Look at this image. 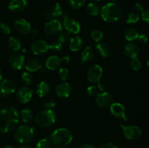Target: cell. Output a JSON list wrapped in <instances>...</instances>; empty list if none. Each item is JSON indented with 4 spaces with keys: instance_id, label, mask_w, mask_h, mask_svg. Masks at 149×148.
Instances as JSON below:
<instances>
[{
    "instance_id": "cell-1",
    "label": "cell",
    "mask_w": 149,
    "mask_h": 148,
    "mask_svg": "<svg viewBox=\"0 0 149 148\" xmlns=\"http://www.w3.org/2000/svg\"><path fill=\"white\" fill-rule=\"evenodd\" d=\"M19 112L11 105L4 106L0 110V133H8L19 123Z\"/></svg>"
},
{
    "instance_id": "cell-2",
    "label": "cell",
    "mask_w": 149,
    "mask_h": 148,
    "mask_svg": "<svg viewBox=\"0 0 149 148\" xmlns=\"http://www.w3.org/2000/svg\"><path fill=\"white\" fill-rule=\"evenodd\" d=\"M72 132L66 128L55 129L50 136V142L57 148H67L73 141Z\"/></svg>"
},
{
    "instance_id": "cell-3",
    "label": "cell",
    "mask_w": 149,
    "mask_h": 148,
    "mask_svg": "<svg viewBox=\"0 0 149 148\" xmlns=\"http://www.w3.org/2000/svg\"><path fill=\"white\" fill-rule=\"evenodd\" d=\"M122 8L115 2H109L102 7L100 10L101 18L107 23H115L122 17Z\"/></svg>"
},
{
    "instance_id": "cell-4",
    "label": "cell",
    "mask_w": 149,
    "mask_h": 148,
    "mask_svg": "<svg viewBox=\"0 0 149 148\" xmlns=\"http://www.w3.org/2000/svg\"><path fill=\"white\" fill-rule=\"evenodd\" d=\"M57 119L55 111L50 109L41 110L35 117L36 125L41 128H48L55 123Z\"/></svg>"
},
{
    "instance_id": "cell-5",
    "label": "cell",
    "mask_w": 149,
    "mask_h": 148,
    "mask_svg": "<svg viewBox=\"0 0 149 148\" xmlns=\"http://www.w3.org/2000/svg\"><path fill=\"white\" fill-rule=\"evenodd\" d=\"M35 129L27 124L17 126L15 131L14 136L18 143L26 144L30 142L34 137Z\"/></svg>"
},
{
    "instance_id": "cell-6",
    "label": "cell",
    "mask_w": 149,
    "mask_h": 148,
    "mask_svg": "<svg viewBox=\"0 0 149 148\" xmlns=\"http://www.w3.org/2000/svg\"><path fill=\"white\" fill-rule=\"evenodd\" d=\"M62 15L63 17V26L65 31L68 32V33H72V34H77L79 33L81 30V26L79 22L75 19L68 17L66 12H63Z\"/></svg>"
},
{
    "instance_id": "cell-7",
    "label": "cell",
    "mask_w": 149,
    "mask_h": 148,
    "mask_svg": "<svg viewBox=\"0 0 149 148\" xmlns=\"http://www.w3.org/2000/svg\"><path fill=\"white\" fill-rule=\"evenodd\" d=\"M103 76V68L100 65L95 64L87 69L86 77L91 84H97L101 80Z\"/></svg>"
},
{
    "instance_id": "cell-8",
    "label": "cell",
    "mask_w": 149,
    "mask_h": 148,
    "mask_svg": "<svg viewBox=\"0 0 149 148\" xmlns=\"http://www.w3.org/2000/svg\"><path fill=\"white\" fill-rule=\"evenodd\" d=\"M44 29L47 36L53 37L58 36L62 31L63 26L60 20L57 19H52L47 22Z\"/></svg>"
},
{
    "instance_id": "cell-9",
    "label": "cell",
    "mask_w": 149,
    "mask_h": 148,
    "mask_svg": "<svg viewBox=\"0 0 149 148\" xmlns=\"http://www.w3.org/2000/svg\"><path fill=\"white\" fill-rule=\"evenodd\" d=\"M120 126L123 130V134L125 137L130 140L139 139L142 135V131L138 126H125L121 123Z\"/></svg>"
},
{
    "instance_id": "cell-10",
    "label": "cell",
    "mask_w": 149,
    "mask_h": 148,
    "mask_svg": "<svg viewBox=\"0 0 149 148\" xmlns=\"http://www.w3.org/2000/svg\"><path fill=\"white\" fill-rule=\"evenodd\" d=\"M110 107L111 114L117 119L123 120L125 121L127 120L126 115V110L122 103L120 102H112L109 106Z\"/></svg>"
},
{
    "instance_id": "cell-11",
    "label": "cell",
    "mask_w": 149,
    "mask_h": 148,
    "mask_svg": "<svg viewBox=\"0 0 149 148\" xmlns=\"http://www.w3.org/2000/svg\"><path fill=\"white\" fill-rule=\"evenodd\" d=\"M113 102V97L109 91H103L95 96V102L98 107L102 108L109 107Z\"/></svg>"
},
{
    "instance_id": "cell-12",
    "label": "cell",
    "mask_w": 149,
    "mask_h": 148,
    "mask_svg": "<svg viewBox=\"0 0 149 148\" xmlns=\"http://www.w3.org/2000/svg\"><path fill=\"white\" fill-rule=\"evenodd\" d=\"M31 50L35 55H42L49 50V44L43 39L35 40L31 45Z\"/></svg>"
},
{
    "instance_id": "cell-13",
    "label": "cell",
    "mask_w": 149,
    "mask_h": 148,
    "mask_svg": "<svg viewBox=\"0 0 149 148\" xmlns=\"http://www.w3.org/2000/svg\"><path fill=\"white\" fill-rule=\"evenodd\" d=\"M33 90L28 86H20L16 91L17 100L21 103H27L31 100Z\"/></svg>"
},
{
    "instance_id": "cell-14",
    "label": "cell",
    "mask_w": 149,
    "mask_h": 148,
    "mask_svg": "<svg viewBox=\"0 0 149 148\" xmlns=\"http://www.w3.org/2000/svg\"><path fill=\"white\" fill-rule=\"evenodd\" d=\"M16 90V84L12 79H4L0 84V93L1 95L7 96L13 94Z\"/></svg>"
},
{
    "instance_id": "cell-15",
    "label": "cell",
    "mask_w": 149,
    "mask_h": 148,
    "mask_svg": "<svg viewBox=\"0 0 149 148\" xmlns=\"http://www.w3.org/2000/svg\"><path fill=\"white\" fill-rule=\"evenodd\" d=\"M9 64L10 67L14 70H21L25 64V57L22 54L15 52L12 54L9 57Z\"/></svg>"
},
{
    "instance_id": "cell-16",
    "label": "cell",
    "mask_w": 149,
    "mask_h": 148,
    "mask_svg": "<svg viewBox=\"0 0 149 148\" xmlns=\"http://www.w3.org/2000/svg\"><path fill=\"white\" fill-rule=\"evenodd\" d=\"M15 30L21 35H27L31 30L30 23L24 18L17 19L14 23Z\"/></svg>"
},
{
    "instance_id": "cell-17",
    "label": "cell",
    "mask_w": 149,
    "mask_h": 148,
    "mask_svg": "<svg viewBox=\"0 0 149 148\" xmlns=\"http://www.w3.org/2000/svg\"><path fill=\"white\" fill-rule=\"evenodd\" d=\"M72 93V86L66 81L61 83L55 88V94L60 98H67Z\"/></svg>"
},
{
    "instance_id": "cell-18",
    "label": "cell",
    "mask_w": 149,
    "mask_h": 148,
    "mask_svg": "<svg viewBox=\"0 0 149 148\" xmlns=\"http://www.w3.org/2000/svg\"><path fill=\"white\" fill-rule=\"evenodd\" d=\"M124 55L130 59L138 57L140 54V47L134 42H128L124 46Z\"/></svg>"
},
{
    "instance_id": "cell-19",
    "label": "cell",
    "mask_w": 149,
    "mask_h": 148,
    "mask_svg": "<svg viewBox=\"0 0 149 148\" xmlns=\"http://www.w3.org/2000/svg\"><path fill=\"white\" fill-rule=\"evenodd\" d=\"M95 50L100 57L103 58L110 57L112 53L111 46L106 42L100 41L96 44Z\"/></svg>"
},
{
    "instance_id": "cell-20",
    "label": "cell",
    "mask_w": 149,
    "mask_h": 148,
    "mask_svg": "<svg viewBox=\"0 0 149 148\" xmlns=\"http://www.w3.org/2000/svg\"><path fill=\"white\" fill-rule=\"evenodd\" d=\"M28 5L26 0H11L8 5L9 10L14 13H20L24 11Z\"/></svg>"
},
{
    "instance_id": "cell-21",
    "label": "cell",
    "mask_w": 149,
    "mask_h": 148,
    "mask_svg": "<svg viewBox=\"0 0 149 148\" xmlns=\"http://www.w3.org/2000/svg\"><path fill=\"white\" fill-rule=\"evenodd\" d=\"M62 62L61 59L57 55H52L47 57L45 62V66L47 70L49 71H55L61 68Z\"/></svg>"
},
{
    "instance_id": "cell-22",
    "label": "cell",
    "mask_w": 149,
    "mask_h": 148,
    "mask_svg": "<svg viewBox=\"0 0 149 148\" xmlns=\"http://www.w3.org/2000/svg\"><path fill=\"white\" fill-rule=\"evenodd\" d=\"M25 68L27 70V71L30 73L36 72L42 69V62L38 58H31L28 59L27 62H25Z\"/></svg>"
},
{
    "instance_id": "cell-23",
    "label": "cell",
    "mask_w": 149,
    "mask_h": 148,
    "mask_svg": "<svg viewBox=\"0 0 149 148\" xmlns=\"http://www.w3.org/2000/svg\"><path fill=\"white\" fill-rule=\"evenodd\" d=\"M83 45H84V41L81 37L79 36H74L68 41V46L71 52H79L83 47Z\"/></svg>"
},
{
    "instance_id": "cell-24",
    "label": "cell",
    "mask_w": 149,
    "mask_h": 148,
    "mask_svg": "<svg viewBox=\"0 0 149 148\" xmlns=\"http://www.w3.org/2000/svg\"><path fill=\"white\" fill-rule=\"evenodd\" d=\"M50 91V86L46 81H41L36 86V93L39 97H45L49 94Z\"/></svg>"
},
{
    "instance_id": "cell-25",
    "label": "cell",
    "mask_w": 149,
    "mask_h": 148,
    "mask_svg": "<svg viewBox=\"0 0 149 148\" xmlns=\"http://www.w3.org/2000/svg\"><path fill=\"white\" fill-rule=\"evenodd\" d=\"M139 34V30L138 29L133 27H130L125 30L124 36L128 42H133L134 41L137 40Z\"/></svg>"
},
{
    "instance_id": "cell-26",
    "label": "cell",
    "mask_w": 149,
    "mask_h": 148,
    "mask_svg": "<svg viewBox=\"0 0 149 148\" xmlns=\"http://www.w3.org/2000/svg\"><path fill=\"white\" fill-rule=\"evenodd\" d=\"M95 55V52L93 47L90 46H85L81 52V60L84 62H90L94 59Z\"/></svg>"
},
{
    "instance_id": "cell-27",
    "label": "cell",
    "mask_w": 149,
    "mask_h": 148,
    "mask_svg": "<svg viewBox=\"0 0 149 148\" xmlns=\"http://www.w3.org/2000/svg\"><path fill=\"white\" fill-rule=\"evenodd\" d=\"M19 118L25 123H29L32 121L33 118V113L31 110L29 108H25L19 113Z\"/></svg>"
},
{
    "instance_id": "cell-28",
    "label": "cell",
    "mask_w": 149,
    "mask_h": 148,
    "mask_svg": "<svg viewBox=\"0 0 149 148\" xmlns=\"http://www.w3.org/2000/svg\"><path fill=\"white\" fill-rule=\"evenodd\" d=\"M7 44H8L9 48L15 52H17L21 48V41L17 36H11L9 38Z\"/></svg>"
},
{
    "instance_id": "cell-29",
    "label": "cell",
    "mask_w": 149,
    "mask_h": 148,
    "mask_svg": "<svg viewBox=\"0 0 149 148\" xmlns=\"http://www.w3.org/2000/svg\"><path fill=\"white\" fill-rule=\"evenodd\" d=\"M48 10L50 12L52 18H54V17H59L60 16L62 15L63 12L62 7H61L59 3H54Z\"/></svg>"
},
{
    "instance_id": "cell-30",
    "label": "cell",
    "mask_w": 149,
    "mask_h": 148,
    "mask_svg": "<svg viewBox=\"0 0 149 148\" xmlns=\"http://www.w3.org/2000/svg\"><path fill=\"white\" fill-rule=\"evenodd\" d=\"M100 7L95 3H90L86 7V12H87V13L89 15L93 16V17H95V16L98 15L100 14Z\"/></svg>"
},
{
    "instance_id": "cell-31",
    "label": "cell",
    "mask_w": 149,
    "mask_h": 148,
    "mask_svg": "<svg viewBox=\"0 0 149 148\" xmlns=\"http://www.w3.org/2000/svg\"><path fill=\"white\" fill-rule=\"evenodd\" d=\"M91 37L94 41L98 43V42L102 41V40L103 39L104 33H103V32L101 31L100 30H98V29H94V30H93L91 31Z\"/></svg>"
},
{
    "instance_id": "cell-32",
    "label": "cell",
    "mask_w": 149,
    "mask_h": 148,
    "mask_svg": "<svg viewBox=\"0 0 149 148\" xmlns=\"http://www.w3.org/2000/svg\"><path fill=\"white\" fill-rule=\"evenodd\" d=\"M51 146H52V143L50 142V139L47 137H45L38 141L36 145V148H51Z\"/></svg>"
},
{
    "instance_id": "cell-33",
    "label": "cell",
    "mask_w": 149,
    "mask_h": 148,
    "mask_svg": "<svg viewBox=\"0 0 149 148\" xmlns=\"http://www.w3.org/2000/svg\"><path fill=\"white\" fill-rule=\"evenodd\" d=\"M68 5L72 9H79L84 5L86 0H67Z\"/></svg>"
},
{
    "instance_id": "cell-34",
    "label": "cell",
    "mask_w": 149,
    "mask_h": 148,
    "mask_svg": "<svg viewBox=\"0 0 149 148\" xmlns=\"http://www.w3.org/2000/svg\"><path fill=\"white\" fill-rule=\"evenodd\" d=\"M21 80L26 86H29L30 84H31V83L33 82V77L30 72L26 71V72H23L22 73Z\"/></svg>"
},
{
    "instance_id": "cell-35",
    "label": "cell",
    "mask_w": 149,
    "mask_h": 148,
    "mask_svg": "<svg viewBox=\"0 0 149 148\" xmlns=\"http://www.w3.org/2000/svg\"><path fill=\"white\" fill-rule=\"evenodd\" d=\"M140 20V17L138 13L135 12H130L128 14L127 17L126 19L127 24H135L138 23Z\"/></svg>"
},
{
    "instance_id": "cell-36",
    "label": "cell",
    "mask_w": 149,
    "mask_h": 148,
    "mask_svg": "<svg viewBox=\"0 0 149 148\" xmlns=\"http://www.w3.org/2000/svg\"><path fill=\"white\" fill-rule=\"evenodd\" d=\"M70 33L67 31H61L59 34L58 35V41L61 44H65L68 42L70 39Z\"/></svg>"
},
{
    "instance_id": "cell-37",
    "label": "cell",
    "mask_w": 149,
    "mask_h": 148,
    "mask_svg": "<svg viewBox=\"0 0 149 148\" xmlns=\"http://www.w3.org/2000/svg\"><path fill=\"white\" fill-rule=\"evenodd\" d=\"M58 73L59 78L63 81H66L69 77V71L65 68H60Z\"/></svg>"
},
{
    "instance_id": "cell-38",
    "label": "cell",
    "mask_w": 149,
    "mask_h": 148,
    "mask_svg": "<svg viewBox=\"0 0 149 148\" xmlns=\"http://www.w3.org/2000/svg\"><path fill=\"white\" fill-rule=\"evenodd\" d=\"M130 65L133 71H138L141 70V67H142V62L138 57L133 58V59H131Z\"/></svg>"
},
{
    "instance_id": "cell-39",
    "label": "cell",
    "mask_w": 149,
    "mask_h": 148,
    "mask_svg": "<svg viewBox=\"0 0 149 148\" xmlns=\"http://www.w3.org/2000/svg\"><path fill=\"white\" fill-rule=\"evenodd\" d=\"M49 49L52 50V52H60L62 49V44L60 42L54 41L49 44Z\"/></svg>"
},
{
    "instance_id": "cell-40",
    "label": "cell",
    "mask_w": 149,
    "mask_h": 148,
    "mask_svg": "<svg viewBox=\"0 0 149 148\" xmlns=\"http://www.w3.org/2000/svg\"><path fill=\"white\" fill-rule=\"evenodd\" d=\"M43 106L46 109H50V110H52L54 107L56 106V102L54 101L53 100H51V99H48V100H46L43 102Z\"/></svg>"
},
{
    "instance_id": "cell-41",
    "label": "cell",
    "mask_w": 149,
    "mask_h": 148,
    "mask_svg": "<svg viewBox=\"0 0 149 148\" xmlns=\"http://www.w3.org/2000/svg\"><path fill=\"white\" fill-rule=\"evenodd\" d=\"M87 91L89 95L91 96V97H95L98 94V89H97V86L94 85H91L87 87Z\"/></svg>"
},
{
    "instance_id": "cell-42",
    "label": "cell",
    "mask_w": 149,
    "mask_h": 148,
    "mask_svg": "<svg viewBox=\"0 0 149 148\" xmlns=\"http://www.w3.org/2000/svg\"><path fill=\"white\" fill-rule=\"evenodd\" d=\"M0 30H1L4 34L8 35L10 34V32H11V29H10V27L6 23H1L0 24Z\"/></svg>"
},
{
    "instance_id": "cell-43",
    "label": "cell",
    "mask_w": 149,
    "mask_h": 148,
    "mask_svg": "<svg viewBox=\"0 0 149 148\" xmlns=\"http://www.w3.org/2000/svg\"><path fill=\"white\" fill-rule=\"evenodd\" d=\"M141 19L146 24H148L149 23V11L148 10H145L141 13Z\"/></svg>"
},
{
    "instance_id": "cell-44",
    "label": "cell",
    "mask_w": 149,
    "mask_h": 148,
    "mask_svg": "<svg viewBox=\"0 0 149 148\" xmlns=\"http://www.w3.org/2000/svg\"><path fill=\"white\" fill-rule=\"evenodd\" d=\"M97 89L100 90V91H105L106 90V89H107V84H106V83L105 82V81H101L100 80L99 82L97 83Z\"/></svg>"
},
{
    "instance_id": "cell-45",
    "label": "cell",
    "mask_w": 149,
    "mask_h": 148,
    "mask_svg": "<svg viewBox=\"0 0 149 148\" xmlns=\"http://www.w3.org/2000/svg\"><path fill=\"white\" fill-rule=\"evenodd\" d=\"M134 9H135V10L137 12H140L141 14L144 11V10H145L143 4L140 2L135 3V6H134Z\"/></svg>"
},
{
    "instance_id": "cell-46",
    "label": "cell",
    "mask_w": 149,
    "mask_h": 148,
    "mask_svg": "<svg viewBox=\"0 0 149 148\" xmlns=\"http://www.w3.org/2000/svg\"><path fill=\"white\" fill-rule=\"evenodd\" d=\"M137 39L141 44H146L147 41H148V37L146 34H139Z\"/></svg>"
},
{
    "instance_id": "cell-47",
    "label": "cell",
    "mask_w": 149,
    "mask_h": 148,
    "mask_svg": "<svg viewBox=\"0 0 149 148\" xmlns=\"http://www.w3.org/2000/svg\"><path fill=\"white\" fill-rule=\"evenodd\" d=\"M98 148H118L116 145L114 144L111 143V142H107V143H104L103 145H100Z\"/></svg>"
},
{
    "instance_id": "cell-48",
    "label": "cell",
    "mask_w": 149,
    "mask_h": 148,
    "mask_svg": "<svg viewBox=\"0 0 149 148\" xmlns=\"http://www.w3.org/2000/svg\"><path fill=\"white\" fill-rule=\"evenodd\" d=\"M42 17H43L44 19H45V20H52V15H51V14H50V12H49V10H45V11L43 12V14H42Z\"/></svg>"
},
{
    "instance_id": "cell-49",
    "label": "cell",
    "mask_w": 149,
    "mask_h": 148,
    "mask_svg": "<svg viewBox=\"0 0 149 148\" xmlns=\"http://www.w3.org/2000/svg\"><path fill=\"white\" fill-rule=\"evenodd\" d=\"M79 148H95V147L90 143H84L82 144V145L79 147Z\"/></svg>"
},
{
    "instance_id": "cell-50",
    "label": "cell",
    "mask_w": 149,
    "mask_h": 148,
    "mask_svg": "<svg viewBox=\"0 0 149 148\" xmlns=\"http://www.w3.org/2000/svg\"><path fill=\"white\" fill-rule=\"evenodd\" d=\"M61 62H65V63H68L70 62V57L69 56H65L63 58H61Z\"/></svg>"
},
{
    "instance_id": "cell-51",
    "label": "cell",
    "mask_w": 149,
    "mask_h": 148,
    "mask_svg": "<svg viewBox=\"0 0 149 148\" xmlns=\"http://www.w3.org/2000/svg\"><path fill=\"white\" fill-rule=\"evenodd\" d=\"M29 33H31L32 37H36V36H37V30H36V29H31Z\"/></svg>"
},
{
    "instance_id": "cell-52",
    "label": "cell",
    "mask_w": 149,
    "mask_h": 148,
    "mask_svg": "<svg viewBox=\"0 0 149 148\" xmlns=\"http://www.w3.org/2000/svg\"><path fill=\"white\" fill-rule=\"evenodd\" d=\"M84 62H83L82 60H81V61H79V62H77V68H82L83 66H84Z\"/></svg>"
},
{
    "instance_id": "cell-53",
    "label": "cell",
    "mask_w": 149,
    "mask_h": 148,
    "mask_svg": "<svg viewBox=\"0 0 149 148\" xmlns=\"http://www.w3.org/2000/svg\"><path fill=\"white\" fill-rule=\"evenodd\" d=\"M2 78H3V72H2V70L0 68V81L2 80Z\"/></svg>"
},
{
    "instance_id": "cell-54",
    "label": "cell",
    "mask_w": 149,
    "mask_h": 148,
    "mask_svg": "<svg viewBox=\"0 0 149 148\" xmlns=\"http://www.w3.org/2000/svg\"><path fill=\"white\" fill-rule=\"evenodd\" d=\"M1 148H14L13 146H11V145H5V146L2 147Z\"/></svg>"
},
{
    "instance_id": "cell-55",
    "label": "cell",
    "mask_w": 149,
    "mask_h": 148,
    "mask_svg": "<svg viewBox=\"0 0 149 148\" xmlns=\"http://www.w3.org/2000/svg\"><path fill=\"white\" fill-rule=\"evenodd\" d=\"M19 148H31V147L29 146H22V147H20Z\"/></svg>"
},
{
    "instance_id": "cell-56",
    "label": "cell",
    "mask_w": 149,
    "mask_h": 148,
    "mask_svg": "<svg viewBox=\"0 0 149 148\" xmlns=\"http://www.w3.org/2000/svg\"><path fill=\"white\" fill-rule=\"evenodd\" d=\"M92 1H93V2H98V1H101V0H91Z\"/></svg>"
},
{
    "instance_id": "cell-57",
    "label": "cell",
    "mask_w": 149,
    "mask_h": 148,
    "mask_svg": "<svg viewBox=\"0 0 149 148\" xmlns=\"http://www.w3.org/2000/svg\"><path fill=\"white\" fill-rule=\"evenodd\" d=\"M112 1H119V0H112Z\"/></svg>"
},
{
    "instance_id": "cell-58",
    "label": "cell",
    "mask_w": 149,
    "mask_h": 148,
    "mask_svg": "<svg viewBox=\"0 0 149 148\" xmlns=\"http://www.w3.org/2000/svg\"><path fill=\"white\" fill-rule=\"evenodd\" d=\"M0 97H1V93H0Z\"/></svg>"
},
{
    "instance_id": "cell-59",
    "label": "cell",
    "mask_w": 149,
    "mask_h": 148,
    "mask_svg": "<svg viewBox=\"0 0 149 148\" xmlns=\"http://www.w3.org/2000/svg\"><path fill=\"white\" fill-rule=\"evenodd\" d=\"M0 59H1V56H0Z\"/></svg>"
}]
</instances>
